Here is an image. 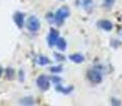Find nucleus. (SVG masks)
<instances>
[{"mask_svg":"<svg viewBox=\"0 0 122 106\" xmlns=\"http://www.w3.org/2000/svg\"><path fill=\"white\" fill-rule=\"evenodd\" d=\"M70 12H69V9L68 8H61L60 10L56 11V13L54 14V22L57 23L58 25H62L64 20L69 16Z\"/></svg>","mask_w":122,"mask_h":106,"instance_id":"nucleus-1","label":"nucleus"},{"mask_svg":"<svg viewBox=\"0 0 122 106\" xmlns=\"http://www.w3.org/2000/svg\"><path fill=\"white\" fill-rule=\"evenodd\" d=\"M27 28L29 31L31 32H37L41 28V22H39L38 18L35 16H31L28 18L27 20Z\"/></svg>","mask_w":122,"mask_h":106,"instance_id":"nucleus-2","label":"nucleus"},{"mask_svg":"<svg viewBox=\"0 0 122 106\" xmlns=\"http://www.w3.org/2000/svg\"><path fill=\"white\" fill-rule=\"evenodd\" d=\"M87 76H88V80L91 82V83L99 84L102 82V74H101V72L97 69L89 70L87 72Z\"/></svg>","mask_w":122,"mask_h":106,"instance_id":"nucleus-3","label":"nucleus"},{"mask_svg":"<svg viewBox=\"0 0 122 106\" xmlns=\"http://www.w3.org/2000/svg\"><path fill=\"white\" fill-rule=\"evenodd\" d=\"M36 84H37V86L44 91L48 90L49 87H50V82H49V79L46 75H39L36 80Z\"/></svg>","mask_w":122,"mask_h":106,"instance_id":"nucleus-4","label":"nucleus"},{"mask_svg":"<svg viewBox=\"0 0 122 106\" xmlns=\"http://www.w3.org/2000/svg\"><path fill=\"white\" fill-rule=\"evenodd\" d=\"M58 37H60V36H58V32L56 31V30H54V29H51L50 34H49V36H48V42H49V46H50V47L55 46L56 40H57Z\"/></svg>","mask_w":122,"mask_h":106,"instance_id":"nucleus-5","label":"nucleus"},{"mask_svg":"<svg viewBox=\"0 0 122 106\" xmlns=\"http://www.w3.org/2000/svg\"><path fill=\"white\" fill-rule=\"evenodd\" d=\"M14 21L15 23L17 25L18 28H22L23 27V23H25V15L21 13V12H16L13 16Z\"/></svg>","mask_w":122,"mask_h":106,"instance_id":"nucleus-6","label":"nucleus"},{"mask_svg":"<svg viewBox=\"0 0 122 106\" xmlns=\"http://www.w3.org/2000/svg\"><path fill=\"white\" fill-rule=\"evenodd\" d=\"M98 25H99L101 29L105 30V31H111V30H112V27H114L111 21H109V20H106V19L100 20L99 22H98Z\"/></svg>","mask_w":122,"mask_h":106,"instance_id":"nucleus-7","label":"nucleus"},{"mask_svg":"<svg viewBox=\"0 0 122 106\" xmlns=\"http://www.w3.org/2000/svg\"><path fill=\"white\" fill-rule=\"evenodd\" d=\"M35 62H36V64H38V65H41V66H45V65L50 64V60H49L47 56L39 55V56H37V57L35 58Z\"/></svg>","mask_w":122,"mask_h":106,"instance_id":"nucleus-8","label":"nucleus"},{"mask_svg":"<svg viewBox=\"0 0 122 106\" xmlns=\"http://www.w3.org/2000/svg\"><path fill=\"white\" fill-rule=\"evenodd\" d=\"M69 58L72 61V62L76 63V64H80V63H83L84 62V56L82 54H79V53H76V54H71L69 56Z\"/></svg>","mask_w":122,"mask_h":106,"instance_id":"nucleus-9","label":"nucleus"},{"mask_svg":"<svg viewBox=\"0 0 122 106\" xmlns=\"http://www.w3.org/2000/svg\"><path fill=\"white\" fill-rule=\"evenodd\" d=\"M55 45H56V47L58 48V50H61V51H64L65 49H66V47H67L66 40H65L64 38H62V37H58Z\"/></svg>","mask_w":122,"mask_h":106,"instance_id":"nucleus-10","label":"nucleus"},{"mask_svg":"<svg viewBox=\"0 0 122 106\" xmlns=\"http://www.w3.org/2000/svg\"><path fill=\"white\" fill-rule=\"evenodd\" d=\"M55 88H56V90L62 91V92H64V93H69V92H71V90L73 89L72 87L64 88V87H62V85H61V84H56V85H55Z\"/></svg>","mask_w":122,"mask_h":106,"instance_id":"nucleus-11","label":"nucleus"},{"mask_svg":"<svg viewBox=\"0 0 122 106\" xmlns=\"http://www.w3.org/2000/svg\"><path fill=\"white\" fill-rule=\"evenodd\" d=\"M20 103L23 105H32L33 104V99L32 98H25V99H22Z\"/></svg>","mask_w":122,"mask_h":106,"instance_id":"nucleus-12","label":"nucleus"},{"mask_svg":"<svg viewBox=\"0 0 122 106\" xmlns=\"http://www.w3.org/2000/svg\"><path fill=\"white\" fill-rule=\"evenodd\" d=\"M51 72L53 73H58V72H62L63 71V67L62 66H56V67H51Z\"/></svg>","mask_w":122,"mask_h":106,"instance_id":"nucleus-13","label":"nucleus"},{"mask_svg":"<svg viewBox=\"0 0 122 106\" xmlns=\"http://www.w3.org/2000/svg\"><path fill=\"white\" fill-rule=\"evenodd\" d=\"M115 3V0H105L104 1V6L107 9H111Z\"/></svg>","mask_w":122,"mask_h":106,"instance_id":"nucleus-14","label":"nucleus"},{"mask_svg":"<svg viewBox=\"0 0 122 106\" xmlns=\"http://www.w3.org/2000/svg\"><path fill=\"white\" fill-rule=\"evenodd\" d=\"M91 0H83V3H84V5L85 6H88L89 4H91Z\"/></svg>","mask_w":122,"mask_h":106,"instance_id":"nucleus-15","label":"nucleus"},{"mask_svg":"<svg viewBox=\"0 0 122 106\" xmlns=\"http://www.w3.org/2000/svg\"><path fill=\"white\" fill-rule=\"evenodd\" d=\"M1 74H2V68H1V66H0V76H1Z\"/></svg>","mask_w":122,"mask_h":106,"instance_id":"nucleus-16","label":"nucleus"}]
</instances>
